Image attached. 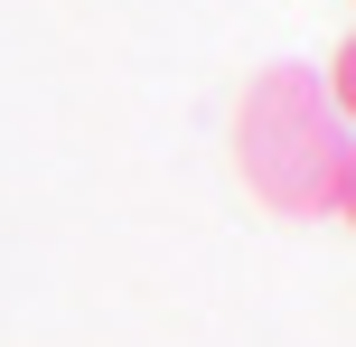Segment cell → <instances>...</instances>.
I'll return each instance as SVG.
<instances>
[{
    "mask_svg": "<svg viewBox=\"0 0 356 347\" xmlns=\"http://www.w3.org/2000/svg\"><path fill=\"white\" fill-rule=\"evenodd\" d=\"M234 169L272 216L338 225L356 207V141L347 113L328 104L319 66H263L234 104Z\"/></svg>",
    "mask_w": 356,
    "mask_h": 347,
    "instance_id": "obj_1",
    "label": "cell"
}]
</instances>
